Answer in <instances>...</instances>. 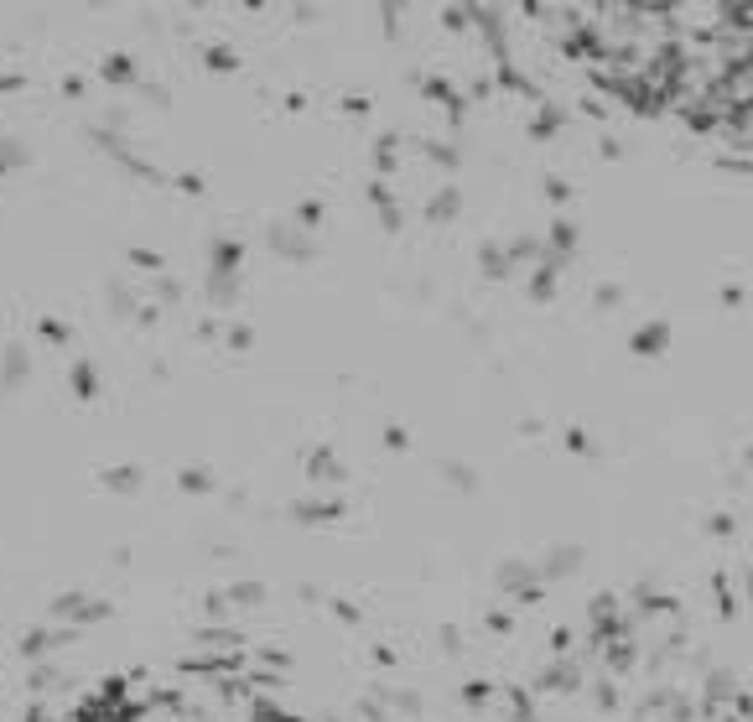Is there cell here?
I'll return each instance as SVG.
<instances>
[{
	"instance_id": "cell-1",
	"label": "cell",
	"mask_w": 753,
	"mask_h": 722,
	"mask_svg": "<svg viewBox=\"0 0 753 722\" xmlns=\"http://www.w3.org/2000/svg\"><path fill=\"white\" fill-rule=\"evenodd\" d=\"M52 722H296L234 686H110Z\"/></svg>"
}]
</instances>
